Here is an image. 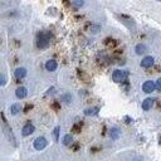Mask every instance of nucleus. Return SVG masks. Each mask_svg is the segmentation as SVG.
<instances>
[{
    "instance_id": "ddd939ff",
    "label": "nucleus",
    "mask_w": 161,
    "mask_h": 161,
    "mask_svg": "<svg viewBox=\"0 0 161 161\" xmlns=\"http://www.w3.org/2000/svg\"><path fill=\"white\" fill-rule=\"evenodd\" d=\"M98 112H100L98 107H89V108H86L85 111H83V113H85L86 116H96Z\"/></svg>"
},
{
    "instance_id": "6e6552de",
    "label": "nucleus",
    "mask_w": 161,
    "mask_h": 161,
    "mask_svg": "<svg viewBox=\"0 0 161 161\" xmlns=\"http://www.w3.org/2000/svg\"><path fill=\"white\" fill-rule=\"evenodd\" d=\"M34 130H36V127H34L32 123H26L23 127V130H22V135L23 136H29L34 132Z\"/></svg>"
},
{
    "instance_id": "a211bd4d",
    "label": "nucleus",
    "mask_w": 161,
    "mask_h": 161,
    "mask_svg": "<svg viewBox=\"0 0 161 161\" xmlns=\"http://www.w3.org/2000/svg\"><path fill=\"white\" fill-rule=\"evenodd\" d=\"M59 132H60V127H59V126L54 127V130H53V138H54L55 142H57L58 140H59Z\"/></svg>"
},
{
    "instance_id": "393cba45",
    "label": "nucleus",
    "mask_w": 161,
    "mask_h": 161,
    "mask_svg": "<svg viewBox=\"0 0 161 161\" xmlns=\"http://www.w3.org/2000/svg\"><path fill=\"white\" fill-rule=\"evenodd\" d=\"M81 131V125H74L73 126V132H79Z\"/></svg>"
},
{
    "instance_id": "7ed1b4c3",
    "label": "nucleus",
    "mask_w": 161,
    "mask_h": 161,
    "mask_svg": "<svg viewBox=\"0 0 161 161\" xmlns=\"http://www.w3.org/2000/svg\"><path fill=\"white\" fill-rule=\"evenodd\" d=\"M47 145H48V141H47V138L43 137V136H40V137L34 140V149L38 150V151L44 150L47 147Z\"/></svg>"
},
{
    "instance_id": "423d86ee",
    "label": "nucleus",
    "mask_w": 161,
    "mask_h": 161,
    "mask_svg": "<svg viewBox=\"0 0 161 161\" xmlns=\"http://www.w3.org/2000/svg\"><path fill=\"white\" fill-rule=\"evenodd\" d=\"M153 63H155V59L151 55H147V57H144V59L141 60V67L142 68H150L153 66Z\"/></svg>"
},
{
    "instance_id": "2eb2a0df",
    "label": "nucleus",
    "mask_w": 161,
    "mask_h": 161,
    "mask_svg": "<svg viewBox=\"0 0 161 161\" xmlns=\"http://www.w3.org/2000/svg\"><path fill=\"white\" fill-rule=\"evenodd\" d=\"M20 111H22V106H20L19 103H14L13 106L10 107V113H11V115H14V116L18 115Z\"/></svg>"
},
{
    "instance_id": "f8f14e48",
    "label": "nucleus",
    "mask_w": 161,
    "mask_h": 161,
    "mask_svg": "<svg viewBox=\"0 0 161 161\" xmlns=\"http://www.w3.org/2000/svg\"><path fill=\"white\" fill-rule=\"evenodd\" d=\"M153 107V100L152 98H146V100H144V102H142V110L144 111H149V110H151Z\"/></svg>"
},
{
    "instance_id": "b1692460",
    "label": "nucleus",
    "mask_w": 161,
    "mask_h": 161,
    "mask_svg": "<svg viewBox=\"0 0 161 161\" xmlns=\"http://www.w3.org/2000/svg\"><path fill=\"white\" fill-rule=\"evenodd\" d=\"M155 87H156V89H157V91H161V77H160V78L156 81Z\"/></svg>"
},
{
    "instance_id": "0eeeda50",
    "label": "nucleus",
    "mask_w": 161,
    "mask_h": 161,
    "mask_svg": "<svg viewBox=\"0 0 161 161\" xmlns=\"http://www.w3.org/2000/svg\"><path fill=\"white\" fill-rule=\"evenodd\" d=\"M26 94H28V89H26L25 87H23V86L18 87V88H17V91H15V96L18 97L19 100H23V98H25V97H26Z\"/></svg>"
},
{
    "instance_id": "4468645a",
    "label": "nucleus",
    "mask_w": 161,
    "mask_h": 161,
    "mask_svg": "<svg viewBox=\"0 0 161 161\" xmlns=\"http://www.w3.org/2000/svg\"><path fill=\"white\" fill-rule=\"evenodd\" d=\"M120 135H121V130L118 127H112L110 130V136H111L112 140H117L118 137H120Z\"/></svg>"
},
{
    "instance_id": "f257e3e1",
    "label": "nucleus",
    "mask_w": 161,
    "mask_h": 161,
    "mask_svg": "<svg viewBox=\"0 0 161 161\" xmlns=\"http://www.w3.org/2000/svg\"><path fill=\"white\" fill-rule=\"evenodd\" d=\"M49 39H51L49 34L45 32H40L37 36V47L39 49H45L49 45Z\"/></svg>"
},
{
    "instance_id": "f03ea898",
    "label": "nucleus",
    "mask_w": 161,
    "mask_h": 161,
    "mask_svg": "<svg viewBox=\"0 0 161 161\" xmlns=\"http://www.w3.org/2000/svg\"><path fill=\"white\" fill-rule=\"evenodd\" d=\"M126 77H127L126 72L120 71V69H116V71H113V73H112V79H113V82H116V83L125 82L126 81Z\"/></svg>"
},
{
    "instance_id": "f3484780",
    "label": "nucleus",
    "mask_w": 161,
    "mask_h": 161,
    "mask_svg": "<svg viewBox=\"0 0 161 161\" xmlns=\"http://www.w3.org/2000/svg\"><path fill=\"white\" fill-rule=\"evenodd\" d=\"M71 144H73V136L72 135H66L64 137H63V145L64 146H69Z\"/></svg>"
},
{
    "instance_id": "39448f33",
    "label": "nucleus",
    "mask_w": 161,
    "mask_h": 161,
    "mask_svg": "<svg viewBox=\"0 0 161 161\" xmlns=\"http://www.w3.org/2000/svg\"><path fill=\"white\" fill-rule=\"evenodd\" d=\"M153 89H156V87H155V83H153L152 81H146V82H144L142 91H144L145 93H151V92H153Z\"/></svg>"
},
{
    "instance_id": "dca6fc26",
    "label": "nucleus",
    "mask_w": 161,
    "mask_h": 161,
    "mask_svg": "<svg viewBox=\"0 0 161 161\" xmlns=\"http://www.w3.org/2000/svg\"><path fill=\"white\" fill-rule=\"evenodd\" d=\"M146 51H147V48H146V45H144V44H137L136 48H135V52L138 55H142L144 53H146Z\"/></svg>"
},
{
    "instance_id": "5701e85b",
    "label": "nucleus",
    "mask_w": 161,
    "mask_h": 161,
    "mask_svg": "<svg viewBox=\"0 0 161 161\" xmlns=\"http://www.w3.org/2000/svg\"><path fill=\"white\" fill-rule=\"evenodd\" d=\"M101 30V26L100 25H92V28H91V32H92V33H98Z\"/></svg>"
},
{
    "instance_id": "4be33fe9",
    "label": "nucleus",
    "mask_w": 161,
    "mask_h": 161,
    "mask_svg": "<svg viewBox=\"0 0 161 161\" xmlns=\"http://www.w3.org/2000/svg\"><path fill=\"white\" fill-rule=\"evenodd\" d=\"M73 4L76 8H81V6H83V4H85V0H74Z\"/></svg>"
},
{
    "instance_id": "9d476101",
    "label": "nucleus",
    "mask_w": 161,
    "mask_h": 161,
    "mask_svg": "<svg viewBox=\"0 0 161 161\" xmlns=\"http://www.w3.org/2000/svg\"><path fill=\"white\" fill-rule=\"evenodd\" d=\"M14 76H15L18 79L24 78V77L26 76V69H25V68H23V67H19V68H17V69H15V72H14Z\"/></svg>"
},
{
    "instance_id": "20e7f679",
    "label": "nucleus",
    "mask_w": 161,
    "mask_h": 161,
    "mask_svg": "<svg viewBox=\"0 0 161 161\" xmlns=\"http://www.w3.org/2000/svg\"><path fill=\"white\" fill-rule=\"evenodd\" d=\"M2 117H3V123H4V130H5V135H6V137L9 138V141L15 146L17 145V142H15V138H14V135H13V131L10 130V127H9V125H8V122L5 121V118H4V115H2Z\"/></svg>"
},
{
    "instance_id": "9b49d317",
    "label": "nucleus",
    "mask_w": 161,
    "mask_h": 161,
    "mask_svg": "<svg viewBox=\"0 0 161 161\" xmlns=\"http://www.w3.org/2000/svg\"><path fill=\"white\" fill-rule=\"evenodd\" d=\"M120 19L122 20V22L127 25L128 28H134L135 26V23H134V20H132L128 15H120Z\"/></svg>"
},
{
    "instance_id": "6ab92c4d",
    "label": "nucleus",
    "mask_w": 161,
    "mask_h": 161,
    "mask_svg": "<svg viewBox=\"0 0 161 161\" xmlns=\"http://www.w3.org/2000/svg\"><path fill=\"white\" fill-rule=\"evenodd\" d=\"M62 101L64 103H71L72 102V94L71 93H64L62 96Z\"/></svg>"
},
{
    "instance_id": "412c9836",
    "label": "nucleus",
    "mask_w": 161,
    "mask_h": 161,
    "mask_svg": "<svg viewBox=\"0 0 161 161\" xmlns=\"http://www.w3.org/2000/svg\"><path fill=\"white\" fill-rule=\"evenodd\" d=\"M6 82H8V78H6L5 74H0V87L2 86H5Z\"/></svg>"
},
{
    "instance_id": "a878e982",
    "label": "nucleus",
    "mask_w": 161,
    "mask_h": 161,
    "mask_svg": "<svg viewBox=\"0 0 161 161\" xmlns=\"http://www.w3.org/2000/svg\"><path fill=\"white\" fill-rule=\"evenodd\" d=\"M52 92H54V87H51L49 89H48L47 92H45V96H49V94H52Z\"/></svg>"
},
{
    "instance_id": "aec40b11",
    "label": "nucleus",
    "mask_w": 161,
    "mask_h": 161,
    "mask_svg": "<svg viewBox=\"0 0 161 161\" xmlns=\"http://www.w3.org/2000/svg\"><path fill=\"white\" fill-rule=\"evenodd\" d=\"M104 43H106V45H107V47H111V48H113V47H116L117 42H116L115 39H112V38H107L106 40H104Z\"/></svg>"
},
{
    "instance_id": "1a4fd4ad",
    "label": "nucleus",
    "mask_w": 161,
    "mask_h": 161,
    "mask_svg": "<svg viewBox=\"0 0 161 161\" xmlns=\"http://www.w3.org/2000/svg\"><path fill=\"white\" fill-rule=\"evenodd\" d=\"M57 67H58V63L55 62L54 59H49L45 63V69L47 71H49V72H54L55 69H57Z\"/></svg>"
},
{
    "instance_id": "bb28decb",
    "label": "nucleus",
    "mask_w": 161,
    "mask_h": 161,
    "mask_svg": "<svg viewBox=\"0 0 161 161\" xmlns=\"http://www.w3.org/2000/svg\"><path fill=\"white\" fill-rule=\"evenodd\" d=\"M157 2H161V0H157Z\"/></svg>"
}]
</instances>
